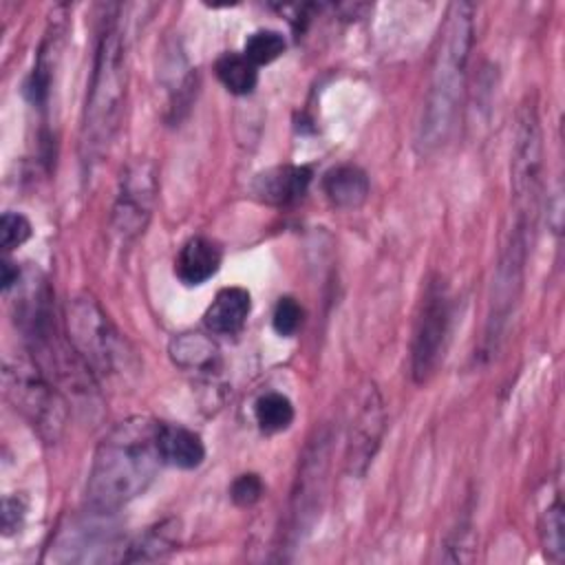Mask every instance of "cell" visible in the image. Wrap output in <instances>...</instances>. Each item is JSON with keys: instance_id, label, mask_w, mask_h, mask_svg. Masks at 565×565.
Instances as JSON below:
<instances>
[{"instance_id": "7402d4cb", "label": "cell", "mask_w": 565, "mask_h": 565, "mask_svg": "<svg viewBox=\"0 0 565 565\" xmlns=\"http://www.w3.org/2000/svg\"><path fill=\"white\" fill-rule=\"evenodd\" d=\"M31 236V223L18 212H4L0 221V245L4 252L20 247Z\"/></svg>"}, {"instance_id": "8992f818", "label": "cell", "mask_w": 565, "mask_h": 565, "mask_svg": "<svg viewBox=\"0 0 565 565\" xmlns=\"http://www.w3.org/2000/svg\"><path fill=\"white\" fill-rule=\"evenodd\" d=\"M541 190V126L534 104H525L519 113L516 141L512 154V192L516 201V218L532 225Z\"/></svg>"}, {"instance_id": "30bf717a", "label": "cell", "mask_w": 565, "mask_h": 565, "mask_svg": "<svg viewBox=\"0 0 565 565\" xmlns=\"http://www.w3.org/2000/svg\"><path fill=\"white\" fill-rule=\"evenodd\" d=\"M309 183L307 166H276L254 179V194L269 205H291L305 196Z\"/></svg>"}, {"instance_id": "52a82bcc", "label": "cell", "mask_w": 565, "mask_h": 565, "mask_svg": "<svg viewBox=\"0 0 565 565\" xmlns=\"http://www.w3.org/2000/svg\"><path fill=\"white\" fill-rule=\"evenodd\" d=\"M448 322H450L448 294L444 282L437 278L426 287L419 318L415 324L413 347H411V371L417 384L426 382L435 371L444 349L446 333H448Z\"/></svg>"}, {"instance_id": "6da1fadb", "label": "cell", "mask_w": 565, "mask_h": 565, "mask_svg": "<svg viewBox=\"0 0 565 565\" xmlns=\"http://www.w3.org/2000/svg\"><path fill=\"white\" fill-rule=\"evenodd\" d=\"M157 433L159 422L139 415L119 422L102 439L86 483L93 512L110 514L146 492L163 463Z\"/></svg>"}, {"instance_id": "ba28073f", "label": "cell", "mask_w": 565, "mask_h": 565, "mask_svg": "<svg viewBox=\"0 0 565 565\" xmlns=\"http://www.w3.org/2000/svg\"><path fill=\"white\" fill-rule=\"evenodd\" d=\"M157 196V172L150 161H132L119 181L113 225L119 236L135 238L148 225Z\"/></svg>"}, {"instance_id": "5bb4252c", "label": "cell", "mask_w": 565, "mask_h": 565, "mask_svg": "<svg viewBox=\"0 0 565 565\" xmlns=\"http://www.w3.org/2000/svg\"><path fill=\"white\" fill-rule=\"evenodd\" d=\"M322 190L327 199L342 210H353L362 205L369 196V177L362 168L342 163L331 168L322 179Z\"/></svg>"}, {"instance_id": "4fadbf2b", "label": "cell", "mask_w": 565, "mask_h": 565, "mask_svg": "<svg viewBox=\"0 0 565 565\" xmlns=\"http://www.w3.org/2000/svg\"><path fill=\"white\" fill-rule=\"evenodd\" d=\"M252 309L249 291L243 287H225L216 294L205 311V324L214 333L234 335L243 329Z\"/></svg>"}, {"instance_id": "5b68a950", "label": "cell", "mask_w": 565, "mask_h": 565, "mask_svg": "<svg viewBox=\"0 0 565 565\" xmlns=\"http://www.w3.org/2000/svg\"><path fill=\"white\" fill-rule=\"evenodd\" d=\"M68 342L95 373L110 375L124 364V342L108 316L90 296H75L66 305Z\"/></svg>"}, {"instance_id": "7a4b0ae2", "label": "cell", "mask_w": 565, "mask_h": 565, "mask_svg": "<svg viewBox=\"0 0 565 565\" xmlns=\"http://www.w3.org/2000/svg\"><path fill=\"white\" fill-rule=\"evenodd\" d=\"M475 9L468 2H455L446 15L441 44L430 75V86L419 121V148L430 152L439 148L452 126L459 110L466 66L475 38Z\"/></svg>"}, {"instance_id": "9c48e42d", "label": "cell", "mask_w": 565, "mask_h": 565, "mask_svg": "<svg viewBox=\"0 0 565 565\" xmlns=\"http://www.w3.org/2000/svg\"><path fill=\"white\" fill-rule=\"evenodd\" d=\"M384 433V408L375 386H366L360 397V406L353 415L349 444H347V463L353 475H364L373 455L380 446Z\"/></svg>"}, {"instance_id": "7c38bea8", "label": "cell", "mask_w": 565, "mask_h": 565, "mask_svg": "<svg viewBox=\"0 0 565 565\" xmlns=\"http://www.w3.org/2000/svg\"><path fill=\"white\" fill-rule=\"evenodd\" d=\"M157 444L163 463H170L174 468L192 470L201 466L205 459V446L201 437L179 424H161L159 422V433H157Z\"/></svg>"}, {"instance_id": "d6986e66", "label": "cell", "mask_w": 565, "mask_h": 565, "mask_svg": "<svg viewBox=\"0 0 565 565\" xmlns=\"http://www.w3.org/2000/svg\"><path fill=\"white\" fill-rule=\"evenodd\" d=\"M285 53V38L278 31L271 29H260L254 31L247 40H245V49L243 55L254 64H269L274 60H278Z\"/></svg>"}, {"instance_id": "cb8c5ba5", "label": "cell", "mask_w": 565, "mask_h": 565, "mask_svg": "<svg viewBox=\"0 0 565 565\" xmlns=\"http://www.w3.org/2000/svg\"><path fill=\"white\" fill-rule=\"evenodd\" d=\"M26 514V505L20 497H7L2 501V530L4 534H11L22 525V519Z\"/></svg>"}, {"instance_id": "603a6c76", "label": "cell", "mask_w": 565, "mask_h": 565, "mask_svg": "<svg viewBox=\"0 0 565 565\" xmlns=\"http://www.w3.org/2000/svg\"><path fill=\"white\" fill-rule=\"evenodd\" d=\"M263 490L265 488H263L260 477L254 472H247V475H241L234 479V483L230 488V497L236 505L247 508V505H254L263 497Z\"/></svg>"}, {"instance_id": "ac0fdd59", "label": "cell", "mask_w": 565, "mask_h": 565, "mask_svg": "<svg viewBox=\"0 0 565 565\" xmlns=\"http://www.w3.org/2000/svg\"><path fill=\"white\" fill-rule=\"evenodd\" d=\"M541 536H543L545 554L554 563H561L565 558V519H563V501H561L558 488L554 490L552 501H547V508L543 510Z\"/></svg>"}, {"instance_id": "d4e9b609", "label": "cell", "mask_w": 565, "mask_h": 565, "mask_svg": "<svg viewBox=\"0 0 565 565\" xmlns=\"http://www.w3.org/2000/svg\"><path fill=\"white\" fill-rule=\"evenodd\" d=\"M18 280H20V269H18V265L4 260V263H2V289L9 291Z\"/></svg>"}, {"instance_id": "44dd1931", "label": "cell", "mask_w": 565, "mask_h": 565, "mask_svg": "<svg viewBox=\"0 0 565 565\" xmlns=\"http://www.w3.org/2000/svg\"><path fill=\"white\" fill-rule=\"evenodd\" d=\"M271 324H274L278 335H285V338L294 335L300 329V324H302V307L294 298H289V296L280 298L276 302V307H274Z\"/></svg>"}, {"instance_id": "3957f363", "label": "cell", "mask_w": 565, "mask_h": 565, "mask_svg": "<svg viewBox=\"0 0 565 565\" xmlns=\"http://www.w3.org/2000/svg\"><path fill=\"white\" fill-rule=\"evenodd\" d=\"M119 7H110V13L102 22V31L95 46L93 73L82 119V159L84 163L97 161L108 148L121 117L126 95V38L119 15Z\"/></svg>"}, {"instance_id": "2e32d148", "label": "cell", "mask_w": 565, "mask_h": 565, "mask_svg": "<svg viewBox=\"0 0 565 565\" xmlns=\"http://www.w3.org/2000/svg\"><path fill=\"white\" fill-rule=\"evenodd\" d=\"M216 77L232 95H249L256 88L258 71L243 53H225L216 60Z\"/></svg>"}, {"instance_id": "9a60e30c", "label": "cell", "mask_w": 565, "mask_h": 565, "mask_svg": "<svg viewBox=\"0 0 565 565\" xmlns=\"http://www.w3.org/2000/svg\"><path fill=\"white\" fill-rule=\"evenodd\" d=\"M170 358L177 366L196 375H212L218 369V349L203 333H181L170 342Z\"/></svg>"}, {"instance_id": "8fae6325", "label": "cell", "mask_w": 565, "mask_h": 565, "mask_svg": "<svg viewBox=\"0 0 565 565\" xmlns=\"http://www.w3.org/2000/svg\"><path fill=\"white\" fill-rule=\"evenodd\" d=\"M221 249L205 236H192L179 249L174 260V271L185 285H203L218 271Z\"/></svg>"}, {"instance_id": "277c9868", "label": "cell", "mask_w": 565, "mask_h": 565, "mask_svg": "<svg viewBox=\"0 0 565 565\" xmlns=\"http://www.w3.org/2000/svg\"><path fill=\"white\" fill-rule=\"evenodd\" d=\"M2 384L7 399L33 426V430H38V435L49 444L57 441L66 419V404L49 382L42 366L24 355L4 358Z\"/></svg>"}, {"instance_id": "ffe728a7", "label": "cell", "mask_w": 565, "mask_h": 565, "mask_svg": "<svg viewBox=\"0 0 565 565\" xmlns=\"http://www.w3.org/2000/svg\"><path fill=\"white\" fill-rule=\"evenodd\" d=\"M174 525L170 527L168 523H161L152 527L143 539L130 547V554L126 561H148V558H159L163 552L174 547Z\"/></svg>"}, {"instance_id": "e0dca14e", "label": "cell", "mask_w": 565, "mask_h": 565, "mask_svg": "<svg viewBox=\"0 0 565 565\" xmlns=\"http://www.w3.org/2000/svg\"><path fill=\"white\" fill-rule=\"evenodd\" d=\"M254 417L265 433H280L294 422V404L287 395L269 391L256 399Z\"/></svg>"}]
</instances>
